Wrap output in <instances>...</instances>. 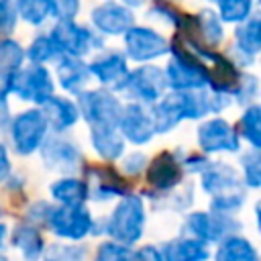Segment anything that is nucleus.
<instances>
[{
	"label": "nucleus",
	"mask_w": 261,
	"mask_h": 261,
	"mask_svg": "<svg viewBox=\"0 0 261 261\" xmlns=\"http://www.w3.org/2000/svg\"><path fill=\"white\" fill-rule=\"evenodd\" d=\"M49 124L41 110H27L12 120V143L16 153L29 155L41 147Z\"/></svg>",
	"instance_id": "8"
},
{
	"label": "nucleus",
	"mask_w": 261,
	"mask_h": 261,
	"mask_svg": "<svg viewBox=\"0 0 261 261\" xmlns=\"http://www.w3.org/2000/svg\"><path fill=\"white\" fill-rule=\"evenodd\" d=\"M261 45V33H259V16H249L243 27L237 29V43L234 51L241 57V63L249 65L255 61V55Z\"/></svg>",
	"instance_id": "21"
},
{
	"label": "nucleus",
	"mask_w": 261,
	"mask_h": 261,
	"mask_svg": "<svg viewBox=\"0 0 261 261\" xmlns=\"http://www.w3.org/2000/svg\"><path fill=\"white\" fill-rule=\"evenodd\" d=\"M12 245L22 253L27 261H37L45 247L35 224H18L12 232Z\"/></svg>",
	"instance_id": "25"
},
{
	"label": "nucleus",
	"mask_w": 261,
	"mask_h": 261,
	"mask_svg": "<svg viewBox=\"0 0 261 261\" xmlns=\"http://www.w3.org/2000/svg\"><path fill=\"white\" fill-rule=\"evenodd\" d=\"M57 75H59V82H61V88L67 90V92H80L84 88V84L88 82V65L84 61H80L77 57H69V55H63L59 59V65H57Z\"/></svg>",
	"instance_id": "24"
},
{
	"label": "nucleus",
	"mask_w": 261,
	"mask_h": 261,
	"mask_svg": "<svg viewBox=\"0 0 261 261\" xmlns=\"http://www.w3.org/2000/svg\"><path fill=\"white\" fill-rule=\"evenodd\" d=\"M118 126L122 130V137H126L135 145H143V143L151 141V137H153L151 114L141 104H126L120 110Z\"/></svg>",
	"instance_id": "14"
},
{
	"label": "nucleus",
	"mask_w": 261,
	"mask_h": 261,
	"mask_svg": "<svg viewBox=\"0 0 261 261\" xmlns=\"http://www.w3.org/2000/svg\"><path fill=\"white\" fill-rule=\"evenodd\" d=\"M239 220H234L230 214L224 212H216L212 210V214L208 212H192L186 218V228L188 232H192L196 237V241L200 243H212V241H224L230 237V232L239 230Z\"/></svg>",
	"instance_id": "6"
},
{
	"label": "nucleus",
	"mask_w": 261,
	"mask_h": 261,
	"mask_svg": "<svg viewBox=\"0 0 261 261\" xmlns=\"http://www.w3.org/2000/svg\"><path fill=\"white\" fill-rule=\"evenodd\" d=\"M49 259L51 261H84L86 249L75 245H55L49 251Z\"/></svg>",
	"instance_id": "37"
},
{
	"label": "nucleus",
	"mask_w": 261,
	"mask_h": 261,
	"mask_svg": "<svg viewBox=\"0 0 261 261\" xmlns=\"http://www.w3.org/2000/svg\"><path fill=\"white\" fill-rule=\"evenodd\" d=\"M202 186L212 196V210L216 212L230 214L245 202V184L237 171L222 161H212L204 167Z\"/></svg>",
	"instance_id": "1"
},
{
	"label": "nucleus",
	"mask_w": 261,
	"mask_h": 261,
	"mask_svg": "<svg viewBox=\"0 0 261 261\" xmlns=\"http://www.w3.org/2000/svg\"><path fill=\"white\" fill-rule=\"evenodd\" d=\"M257 90H259V86H257V77H255V75H249V73L241 75L239 86H237V90H234L237 102H239V104H249V102L257 96Z\"/></svg>",
	"instance_id": "38"
},
{
	"label": "nucleus",
	"mask_w": 261,
	"mask_h": 261,
	"mask_svg": "<svg viewBox=\"0 0 261 261\" xmlns=\"http://www.w3.org/2000/svg\"><path fill=\"white\" fill-rule=\"evenodd\" d=\"M0 90L4 94L14 92L18 98L31 100L43 106L51 98L53 82H51V73L43 65H29L24 69H18L14 75L6 77Z\"/></svg>",
	"instance_id": "4"
},
{
	"label": "nucleus",
	"mask_w": 261,
	"mask_h": 261,
	"mask_svg": "<svg viewBox=\"0 0 261 261\" xmlns=\"http://www.w3.org/2000/svg\"><path fill=\"white\" fill-rule=\"evenodd\" d=\"M51 196L61 202V206H84L88 198V181L65 177L51 186Z\"/></svg>",
	"instance_id": "26"
},
{
	"label": "nucleus",
	"mask_w": 261,
	"mask_h": 261,
	"mask_svg": "<svg viewBox=\"0 0 261 261\" xmlns=\"http://www.w3.org/2000/svg\"><path fill=\"white\" fill-rule=\"evenodd\" d=\"M165 73L157 65H141L139 69L126 73L122 84L116 90H124L130 98L141 102H155L163 96L165 90Z\"/></svg>",
	"instance_id": "7"
},
{
	"label": "nucleus",
	"mask_w": 261,
	"mask_h": 261,
	"mask_svg": "<svg viewBox=\"0 0 261 261\" xmlns=\"http://www.w3.org/2000/svg\"><path fill=\"white\" fill-rule=\"evenodd\" d=\"M80 4L77 2H53V16H57L59 20H71L77 12Z\"/></svg>",
	"instance_id": "41"
},
{
	"label": "nucleus",
	"mask_w": 261,
	"mask_h": 261,
	"mask_svg": "<svg viewBox=\"0 0 261 261\" xmlns=\"http://www.w3.org/2000/svg\"><path fill=\"white\" fill-rule=\"evenodd\" d=\"M179 177H181V161L175 159V155L169 151L159 153L147 167V181L161 192L177 186Z\"/></svg>",
	"instance_id": "18"
},
{
	"label": "nucleus",
	"mask_w": 261,
	"mask_h": 261,
	"mask_svg": "<svg viewBox=\"0 0 261 261\" xmlns=\"http://www.w3.org/2000/svg\"><path fill=\"white\" fill-rule=\"evenodd\" d=\"M57 53H59V49L55 47V43L51 41V37H37V39L31 43L27 55L31 57V61H35V63L39 65V63H45V61L55 59Z\"/></svg>",
	"instance_id": "33"
},
{
	"label": "nucleus",
	"mask_w": 261,
	"mask_h": 261,
	"mask_svg": "<svg viewBox=\"0 0 261 261\" xmlns=\"http://www.w3.org/2000/svg\"><path fill=\"white\" fill-rule=\"evenodd\" d=\"M92 145L98 151V155H102L108 161L118 159L124 149V141L116 128H92Z\"/></svg>",
	"instance_id": "27"
},
{
	"label": "nucleus",
	"mask_w": 261,
	"mask_h": 261,
	"mask_svg": "<svg viewBox=\"0 0 261 261\" xmlns=\"http://www.w3.org/2000/svg\"><path fill=\"white\" fill-rule=\"evenodd\" d=\"M80 110L92 128H116L120 118V102L106 90L80 94Z\"/></svg>",
	"instance_id": "5"
},
{
	"label": "nucleus",
	"mask_w": 261,
	"mask_h": 261,
	"mask_svg": "<svg viewBox=\"0 0 261 261\" xmlns=\"http://www.w3.org/2000/svg\"><path fill=\"white\" fill-rule=\"evenodd\" d=\"M16 4L12 2H0V35L12 33L16 24Z\"/></svg>",
	"instance_id": "39"
},
{
	"label": "nucleus",
	"mask_w": 261,
	"mask_h": 261,
	"mask_svg": "<svg viewBox=\"0 0 261 261\" xmlns=\"http://www.w3.org/2000/svg\"><path fill=\"white\" fill-rule=\"evenodd\" d=\"M90 184H94L92 190H88V196L92 194L94 200H108L112 196H130V186L118 175V171L110 165H92L86 167Z\"/></svg>",
	"instance_id": "13"
},
{
	"label": "nucleus",
	"mask_w": 261,
	"mask_h": 261,
	"mask_svg": "<svg viewBox=\"0 0 261 261\" xmlns=\"http://www.w3.org/2000/svg\"><path fill=\"white\" fill-rule=\"evenodd\" d=\"M133 12L124 4L106 2L92 10V22L104 35H120L133 29Z\"/></svg>",
	"instance_id": "16"
},
{
	"label": "nucleus",
	"mask_w": 261,
	"mask_h": 261,
	"mask_svg": "<svg viewBox=\"0 0 261 261\" xmlns=\"http://www.w3.org/2000/svg\"><path fill=\"white\" fill-rule=\"evenodd\" d=\"M0 214H2V212H0Z\"/></svg>",
	"instance_id": "48"
},
{
	"label": "nucleus",
	"mask_w": 261,
	"mask_h": 261,
	"mask_svg": "<svg viewBox=\"0 0 261 261\" xmlns=\"http://www.w3.org/2000/svg\"><path fill=\"white\" fill-rule=\"evenodd\" d=\"M241 163H243V169H245V184L251 186V188H259V184H261L259 149H251L249 153H245Z\"/></svg>",
	"instance_id": "36"
},
{
	"label": "nucleus",
	"mask_w": 261,
	"mask_h": 261,
	"mask_svg": "<svg viewBox=\"0 0 261 261\" xmlns=\"http://www.w3.org/2000/svg\"><path fill=\"white\" fill-rule=\"evenodd\" d=\"M49 228L63 239H82L92 232V216L84 206H59L51 208L47 218Z\"/></svg>",
	"instance_id": "10"
},
{
	"label": "nucleus",
	"mask_w": 261,
	"mask_h": 261,
	"mask_svg": "<svg viewBox=\"0 0 261 261\" xmlns=\"http://www.w3.org/2000/svg\"><path fill=\"white\" fill-rule=\"evenodd\" d=\"M124 43H126V53L135 61H149L169 51L167 41L159 33L151 29H143V27L128 29L124 33Z\"/></svg>",
	"instance_id": "11"
},
{
	"label": "nucleus",
	"mask_w": 261,
	"mask_h": 261,
	"mask_svg": "<svg viewBox=\"0 0 261 261\" xmlns=\"http://www.w3.org/2000/svg\"><path fill=\"white\" fill-rule=\"evenodd\" d=\"M4 237H6V226L0 224V247H2V243H4Z\"/></svg>",
	"instance_id": "45"
},
{
	"label": "nucleus",
	"mask_w": 261,
	"mask_h": 261,
	"mask_svg": "<svg viewBox=\"0 0 261 261\" xmlns=\"http://www.w3.org/2000/svg\"><path fill=\"white\" fill-rule=\"evenodd\" d=\"M94 261H137V259H135V251H130L124 245L102 243L98 247V253H96Z\"/></svg>",
	"instance_id": "35"
},
{
	"label": "nucleus",
	"mask_w": 261,
	"mask_h": 261,
	"mask_svg": "<svg viewBox=\"0 0 261 261\" xmlns=\"http://www.w3.org/2000/svg\"><path fill=\"white\" fill-rule=\"evenodd\" d=\"M24 51L20 49V45L12 39H2L0 41V75L6 80L10 75H14L20 69Z\"/></svg>",
	"instance_id": "30"
},
{
	"label": "nucleus",
	"mask_w": 261,
	"mask_h": 261,
	"mask_svg": "<svg viewBox=\"0 0 261 261\" xmlns=\"http://www.w3.org/2000/svg\"><path fill=\"white\" fill-rule=\"evenodd\" d=\"M143 222H145L143 200L139 196H124L110 214L106 222V232L114 241L130 245L139 241V237L143 234Z\"/></svg>",
	"instance_id": "3"
},
{
	"label": "nucleus",
	"mask_w": 261,
	"mask_h": 261,
	"mask_svg": "<svg viewBox=\"0 0 261 261\" xmlns=\"http://www.w3.org/2000/svg\"><path fill=\"white\" fill-rule=\"evenodd\" d=\"M47 261H51V259H47Z\"/></svg>",
	"instance_id": "47"
},
{
	"label": "nucleus",
	"mask_w": 261,
	"mask_h": 261,
	"mask_svg": "<svg viewBox=\"0 0 261 261\" xmlns=\"http://www.w3.org/2000/svg\"><path fill=\"white\" fill-rule=\"evenodd\" d=\"M171 55L173 57L165 69V82L177 92H194L208 84V67L184 43L175 41L171 45Z\"/></svg>",
	"instance_id": "2"
},
{
	"label": "nucleus",
	"mask_w": 261,
	"mask_h": 261,
	"mask_svg": "<svg viewBox=\"0 0 261 261\" xmlns=\"http://www.w3.org/2000/svg\"><path fill=\"white\" fill-rule=\"evenodd\" d=\"M216 261H259L255 247L243 237H228L216 251Z\"/></svg>",
	"instance_id": "28"
},
{
	"label": "nucleus",
	"mask_w": 261,
	"mask_h": 261,
	"mask_svg": "<svg viewBox=\"0 0 261 261\" xmlns=\"http://www.w3.org/2000/svg\"><path fill=\"white\" fill-rule=\"evenodd\" d=\"M51 41L59 51L77 59L86 55L90 49L102 45V41L94 33H90L86 27L75 24L73 20H59L51 33Z\"/></svg>",
	"instance_id": "9"
},
{
	"label": "nucleus",
	"mask_w": 261,
	"mask_h": 261,
	"mask_svg": "<svg viewBox=\"0 0 261 261\" xmlns=\"http://www.w3.org/2000/svg\"><path fill=\"white\" fill-rule=\"evenodd\" d=\"M251 6L253 4L249 0H228V2H220L218 4V10H220L222 20L239 22V20H247L249 18Z\"/></svg>",
	"instance_id": "34"
},
{
	"label": "nucleus",
	"mask_w": 261,
	"mask_h": 261,
	"mask_svg": "<svg viewBox=\"0 0 261 261\" xmlns=\"http://www.w3.org/2000/svg\"><path fill=\"white\" fill-rule=\"evenodd\" d=\"M194 29L200 35L198 41H204V45H218L222 39V22L212 10H200L198 16H194Z\"/></svg>",
	"instance_id": "29"
},
{
	"label": "nucleus",
	"mask_w": 261,
	"mask_h": 261,
	"mask_svg": "<svg viewBox=\"0 0 261 261\" xmlns=\"http://www.w3.org/2000/svg\"><path fill=\"white\" fill-rule=\"evenodd\" d=\"M10 173V159H8V153L4 149V145H0V181H4Z\"/></svg>",
	"instance_id": "43"
},
{
	"label": "nucleus",
	"mask_w": 261,
	"mask_h": 261,
	"mask_svg": "<svg viewBox=\"0 0 261 261\" xmlns=\"http://www.w3.org/2000/svg\"><path fill=\"white\" fill-rule=\"evenodd\" d=\"M145 167H147V159H145L143 153H130V155L124 159V163H122V169H124V173H128V175H137V173L143 171Z\"/></svg>",
	"instance_id": "40"
},
{
	"label": "nucleus",
	"mask_w": 261,
	"mask_h": 261,
	"mask_svg": "<svg viewBox=\"0 0 261 261\" xmlns=\"http://www.w3.org/2000/svg\"><path fill=\"white\" fill-rule=\"evenodd\" d=\"M137 261H161V253L155 247H143L135 253Z\"/></svg>",
	"instance_id": "42"
},
{
	"label": "nucleus",
	"mask_w": 261,
	"mask_h": 261,
	"mask_svg": "<svg viewBox=\"0 0 261 261\" xmlns=\"http://www.w3.org/2000/svg\"><path fill=\"white\" fill-rule=\"evenodd\" d=\"M239 80H241V73H239L237 65L230 59H226L224 55L216 53L212 57V69H208V84L212 86V90L222 96L234 94Z\"/></svg>",
	"instance_id": "20"
},
{
	"label": "nucleus",
	"mask_w": 261,
	"mask_h": 261,
	"mask_svg": "<svg viewBox=\"0 0 261 261\" xmlns=\"http://www.w3.org/2000/svg\"><path fill=\"white\" fill-rule=\"evenodd\" d=\"M41 155H43L45 165L55 171H75L82 163V153L77 151V147L59 137L47 139L43 143Z\"/></svg>",
	"instance_id": "15"
},
{
	"label": "nucleus",
	"mask_w": 261,
	"mask_h": 261,
	"mask_svg": "<svg viewBox=\"0 0 261 261\" xmlns=\"http://www.w3.org/2000/svg\"><path fill=\"white\" fill-rule=\"evenodd\" d=\"M208 247L196 239L169 241L161 251V261H206Z\"/></svg>",
	"instance_id": "22"
},
{
	"label": "nucleus",
	"mask_w": 261,
	"mask_h": 261,
	"mask_svg": "<svg viewBox=\"0 0 261 261\" xmlns=\"http://www.w3.org/2000/svg\"><path fill=\"white\" fill-rule=\"evenodd\" d=\"M47 118V124H51L55 130H63L67 126H71L80 112L75 108V104L67 98H57V96H51L45 104H43V110H41Z\"/></svg>",
	"instance_id": "23"
},
{
	"label": "nucleus",
	"mask_w": 261,
	"mask_h": 261,
	"mask_svg": "<svg viewBox=\"0 0 261 261\" xmlns=\"http://www.w3.org/2000/svg\"><path fill=\"white\" fill-rule=\"evenodd\" d=\"M184 118H188L186 96H184V92H173L155 104V108L151 112L153 133H167L175 124H179Z\"/></svg>",
	"instance_id": "17"
},
{
	"label": "nucleus",
	"mask_w": 261,
	"mask_h": 261,
	"mask_svg": "<svg viewBox=\"0 0 261 261\" xmlns=\"http://www.w3.org/2000/svg\"><path fill=\"white\" fill-rule=\"evenodd\" d=\"M8 120V104H6V94L0 90V128H4Z\"/></svg>",
	"instance_id": "44"
},
{
	"label": "nucleus",
	"mask_w": 261,
	"mask_h": 261,
	"mask_svg": "<svg viewBox=\"0 0 261 261\" xmlns=\"http://www.w3.org/2000/svg\"><path fill=\"white\" fill-rule=\"evenodd\" d=\"M259 116H261V108H259L257 104H251V106L243 112V118H241L245 139L253 145V149H259V145H261V124H259Z\"/></svg>",
	"instance_id": "31"
},
{
	"label": "nucleus",
	"mask_w": 261,
	"mask_h": 261,
	"mask_svg": "<svg viewBox=\"0 0 261 261\" xmlns=\"http://www.w3.org/2000/svg\"><path fill=\"white\" fill-rule=\"evenodd\" d=\"M88 71L94 73L102 84H114V88H118L122 84V80L126 77L128 69H126V61L118 51H106L100 57H96L90 65Z\"/></svg>",
	"instance_id": "19"
},
{
	"label": "nucleus",
	"mask_w": 261,
	"mask_h": 261,
	"mask_svg": "<svg viewBox=\"0 0 261 261\" xmlns=\"http://www.w3.org/2000/svg\"><path fill=\"white\" fill-rule=\"evenodd\" d=\"M0 261H6V259H4V257H0Z\"/></svg>",
	"instance_id": "46"
},
{
	"label": "nucleus",
	"mask_w": 261,
	"mask_h": 261,
	"mask_svg": "<svg viewBox=\"0 0 261 261\" xmlns=\"http://www.w3.org/2000/svg\"><path fill=\"white\" fill-rule=\"evenodd\" d=\"M198 145L206 153L216 151H239L241 141L237 130L222 118H212L198 128Z\"/></svg>",
	"instance_id": "12"
},
{
	"label": "nucleus",
	"mask_w": 261,
	"mask_h": 261,
	"mask_svg": "<svg viewBox=\"0 0 261 261\" xmlns=\"http://www.w3.org/2000/svg\"><path fill=\"white\" fill-rule=\"evenodd\" d=\"M16 12L33 24H41L47 16H53V2H18L16 4Z\"/></svg>",
	"instance_id": "32"
}]
</instances>
